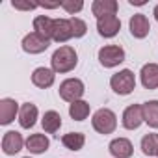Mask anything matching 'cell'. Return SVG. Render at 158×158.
Here are the masks:
<instances>
[{
	"label": "cell",
	"instance_id": "9a60e30c",
	"mask_svg": "<svg viewBox=\"0 0 158 158\" xmlns=\"http://www.w3.org/2000/svg\"><path fill=\"white\" fill-rule=\"evenodd\" d=\"M73 37V26L69 19H54V34L52 39L56 43H65Z\"/></svg>",
	"mask_w": 158,
	"mask_h": 158
},
{
	"label": "cell",
	"instance_id": "e0dca14e",
	"mask_svg": "<svg viewBox=\"0 0 158 158\" xmlns=\"http://www.w3.org/2000/svg\"><path fill=\"white\" fill-rule=\"evenodd\" d=\"M37 119V106L32 102H24L19 110V125L23 128H32Z\"/></svg>",
	"mask_w": 158,
	"mask_h": 158
},
{
	"label": "cell",
	"instance_id": "4dcf8cb0",
	"mask_svg": "<svg viewBox=\"0 0 158 158\" xmlns=\"http://www.w3.org/2000/svg\"><path fill=\"white\" fill-rule=\"evenodd\" d=\"M24 158H30V156H24Z\"/></svg>",
	"mask_w": 158,
	"mask_h": 158
},
{
	"label": "cell",
	"instance_id": "52a82bcc",
	"mask_svg": "<svg viewBox=\"0 0 158 158\" xmlns=\"http://www.w3.org/2000/svg\"><path fill=\"white\" fill-rule=\"evenodd\" d=\"M143 108L139 104H130L128 108H125L123 112V127L127 130H136L139 128V125L143 123Z\"/></svg>",
	"mask_w": 158,
	"mask_h": 158
},
{
	"label": "cell",
	"instance_id": "ba28073f",
	"mask_svg": "<svg viewBox=\"0 0 158 158\" xmlns=\"http://www.w3.org/2000/svg\"><path fill=\"white\" fill-rule=\"evenodd\" d=\"M119 30H121V21L115 15L97 19V32H99V35L110 39V37H115L119 34Z\"/></svg>",
	"mask_w": 158,
	"mask_h": 158
},
{
	"label": "cell",
	"instance_id": "ffe728a7",
	"mask_svg": "<svg viewBox=\"0 0 158 158\" xmlns=\"http://www.w3.org/2000/svg\"><path fill=\"white\" fill-rule=\"evenodd\" d=\"M41 125H43V130H45V132L54 134V132H58L60 127H61V115H60L56 110H48V112H45V115H43V119H41Z\"/></svg>",
	"mask_w": 158,
	"mask_h": 158
},
{
	"label": "cell",
	"instance_id": "30bf717a",
	"mask_svg": "<svg viewBox=\"0 0 158 158\" xmlns=\"http://www.w3.org/2000/svg\"><path fill=\"white\" fill-rule=\"evenodd\" d=\"M108 151L114 158H130L132 152H134V147L130 143V139L127 138H115L110 141L108 145Z\"/></svg>",
	"mask_w": 158,
	"mask_h": 158
},
{
	"label": "cell",
	"instance_id": "5bb4252c",
	"mask_svg": "<svg viewBox=\"0 0 158 158\" xmlns=\"http://www.w3.org/2000/svg\"><path fill=\"white\" fill-rule=\"evenodd\" d=\"M19 110L21 108L13 99H10V97L2 99L0 101V125H10L15 119V115L19 114Z\"/></svg>",
	"mask_w": 158,
	"mask_h": 158
},
{
	"label": "cell",
	"instance_id": "7c38bea8",
	"mask_svg": "<svg viewBox=\"0 0 158 158\" xmlns=\"http://www.w3.org/2000/svg\"><path fill=\"white\" fill-rule=\"evenodd\" d=\"M128 28H130V34H132L136 39H143V37L149 35L151 24H149V19H147L143 13H136V15L130 19Z\"/></svg>",
	"mask_w": 158,
	"mask_h": 158
},
{
	"label": "cell",
	"instance_id": "7a4b0ae2",
	"mask_svg": "<svg viewBox=\"0 0 158 158\" xmlns=\"http://www.w3.org/2000/svg\"><path fill=\"white\" fill-rule=\"evenodd\" d=\"M110 86L117 95H130L136 89V76L130 69H123L110 78Z\"/></svg>",
	"mask_w": 158,
	"mask_h": 158
},
{
	"label": "cell",
	"instance_id": "7402d4cb",
	"mask_svg": "<svg viewBox=\"0 0 158 158\" xmlns=\"http://www.w3.org/2000/svg\"><path fill=\"white\" fill-rule=\"evenodd\" d=\"M61 143L69 151H80L84 147V143H86V136L82 132H69V134H65L61 138Z\"/></svg>",
	"mask_w": 158,
	"mask_h": 158
},
{
	"label": "cell",
	"instance_id": "d4e9b609",
	"mask_svg": "<svg viewBox=\"0 0 158 158\" xmlns=\"http://www.w3.org/2000/svg\"><path fill=\"white\" fill-rule=\"evenodd\" d=\"M71 26H73V37H84L86 32H88V24L82 21V19H78V17H71Z\"/></svg>",
	"mask_w": 158,
	"mask_h": 158
},
{
	"label": "cell",
	"instance_id": "cb8c5ba5",
	"mask_svg": "<svg viewBox=\"0 0 158 158\" xmlns=\"http://www.w3.org/2000/svg\"><path fill=\"white\" fill-rule=\"evenodd\" d=\"M69 115L74 121H84L89 115V102H86V101H76V102L69 104Z\"/></svg>",
	"mask_w": 158,
	"mask_h": 158
},
{
	"label": "cell",
	"instance_id": "9c48e42d",
	"mask_svg": "<svg viewBox=\"0 0 158 158\" xmlns=\"http://www.w3.org/2000/svg\"><path fill=\"white\" fill-rule=\"evenodd\" d=\"M24 143H26V141L23 139V136H21L17 130H10V132H6L4 138H2V151H4V154L13 156V154H17V152L23 149Z\"/></svg>",
	"mask_w": 158,
	"mask_h": 158
},
{
	"label": "cell",
	"instance_id": "3957f363",
	"mask_svg": "<svg viewBox=\"0 0 158 158\" xmlns=\"http://www.w3.org/2000/svg\"><path fill=\"white\" fill-rule=\"evenodd\" d=\"M91 125L99 134H112L117 128V115L110 108H101L93 114Z\"/></svg>",
	"mask_w": 158,
	"mask_h": 158
},
{
	"label": "cell",
	"instance_id": "603a6c76",
	"mask_svg": "<svg viewBox=\"0 0 158 158\" xmlns=\"http://www.w3.org/2000/svg\"><path fill=\"white\" fill-rule=\"evenodd\" d=\"M141 151L145 156H158V134H145L141 138Z\"/></svg>",
	"mask_w": 158,
	"mask_h": 158
},
{
	"label": "cell",
	"instance_id": "d6986e66",
	"mask_svg": "<svg viewBox=\"0 0 158 158\" xmlns=\"http://www.w3.org/2000/svg\"><path fill=\"white\" fill-rule=\"evenodd\" d=\"M48 145H50V141L45 134H32L26 139V149L34 154H43L48 149Z\"/></svg>",
	"mask_w": 158,
	"mask_h": 158
},
{
	"label": "cell",
	"instance_id": "2e32d148",
	"mask_svg": "<svg viewBox=\"0 0 158 158\" xmlns=\"http://www.w3.org/2000/svg\"><path fill=\"white\" fill-rule=\"evenodd\" d=\"M117 2L115 0H95L91 4V11L97 19H102V17H110V15H115L117 13Z\"/></svg>",
	"mask_w": 158,
	"mask_h": 158
},
{
	"label": "cell",
	"instance_id": "6da1fadb",
	"mask_svg": "<svg viewBox=\"0 0 158 158\" xmlns=\"http://www.w3.org/2000/svg\"><path fill=\"white\" fill-rule=\"evenodd\" d=\"M78 63V54L73 47H60L58 50H54L52 58H50V65H52V71L54 73H69L76 67Z\"/></svg>",
	"mask_w": 158,
	"mask_h": 158
},
{
	"label": "cell",
	"instance_id": "484cf974",
	"mask_svg": "<svg viewBox=\"0 0 158 158\" xmlns=\"http://www.w3.org/2000/svg\"><path fill=\"white\" fill-rule=\"evenodd\" d=\"M61 8H63L69 15H74V13H78V11H82L84 2H82V0H61Z\"/></svg>",
	"mask_w": 158,
	"mask_h": 158
},
{
	"label": "cell",
	"instance_id": "8fae6325",
	"mask_svg": "<svg viewBox=\"0 0 158 158\" xmlns=\"http://www.w3.org/2000/svg\"><path fill=\"white\" fill-rule=\"evenodd\" d=\"M139 78L145 89H158V63H145L139 71Z\"/></svg>",
	"mask_w": 158,
	"mask_h": 158
},
{
	"label": "cell",
	"instance_id": "4fadbf2b",
	"mask_svg": "<svg viewBox=\"0 0 158 158\" xmlns=\"http://www.w3.org/2000/svg\"><path fill=\"white\" fill-rule=\"evenodd\" d=\"M56 80V73L52 69H47V67H37L34 73H32V82L34 86L41 88V89H47L54 84Z\"/></svg>",
	"mask_w": 158,
	"mask_h": 158
},
{
	"label": "cell",
	"instance_id": "ac0fdd59",
	"mask_svg": "<svg viewBox=\"0 0 158 158\" xmlns=\"http://www.w3.org/2000/svg\"><path fill=\"white\" fill-rule=\"evenodd\" d=\"M34 32L47 37V39H52V34H54V19L47 17V15H37L34 19Z\"/></svg>",
	"mask_w": 158,
	"mask_h": 158
},
{
	"label": "cell",
	"instance_id": "5b68a950",
	"mask_svg": "<svg viewBox=\"0 0 158 158\" xmlns=\"http://www.w3.org/2000/svg\"><path fill=\"white\" fill-rule=\"evenodd\" d=\"M99 61L102 67H115L125 61V50L119 45H106L99 50Z\"/></svg>",
	"mask_w": 158,
	"mask_h": 158
},
{
	"label": "cell",
	"instance_id": "83f0119b",
	"mask_svg": "<svg viewBox=\"0 0 158 158\" xmlns=\"http://www.w3.org/2000/svg\"><path fill=\"white\" fill-rule=\"evenodd\" d=\"M37 6H41V8H47V10H54V8L61 6V2H60V0H58V2H37Z\"/></svg>",
	"mask_w": 158,
	"mask_h": 158
},
{
	"label": "cell",
	"instance_id": "44dd1931",
	"mask_svg": "<svg viewBox=\"0 0 158 158\" xmlns=\"http://www.w3.org/2000/svg\"><path fill=\"white\" fill-rule=\"evenodd\" d=\"M143 108V119L151 128H158V101H147L141 104Z\"/></svg>",
	"mask_w": 158,
	"mask_h": 158
},
{
	"label": "cell",
	"instance_id": "f546056e",
	"mask_svg": "<svg viewBox=\"0 0 158 158\" xmlns=\"http://www.w3.org/2000/svg\"><path fill=\"white\" fill-rule=\"evenodd\" d=\"M152 15H154V19H156V23H158V4H156V8H154V11H152Z\"/></svg>",
	"mask_w": 158,
	"mask_h": 158
},
{
	"label": "cell",
	"instance_id": "8992f818",
	"mask_svg": "<svg viewBox=\"0 0 158 158\" xmlns=\"http://www.w3.org/2000/svg\"><path fill=\"white\" fill-rule=\"evenodd\" d=\"M48 45H50V39H47L35 32L24 35V39H23V50L28 54H41L48 48Z\"/></svg>",
	"mask_w": 158,
	"mask_h": 158
},
{
	"label": "cell",
	"instance_id": "277c9868",
	"mask_svg": "<svg viewBox=\"0 0 158 158\" xmlns=\"http://www.w3.org/2000/svg\"><path fill=\"white\" fill-rule=\"evenodd\" d=\"M84 91H86V88L80 78H67V80H63L60 84V97L71 104L76 101H82Z\"/></svg>",
	"mask_w": 158,
	"mask_h": 158
},
{
	"label": "cell",
	"instance_id": "4316f807",
	"mask_svg": "<svg viewBox=\"0 0 158 158\" xmlns=\"http://www.w3.org/2000/svg\"><path fill=\"white\" fill-rule=\"evenodd\" d=\"M11 6L15 10H23V11H30V10H35L37 8V2H19V0H13Z\"/></svg>",
	"mask_w": 158,
	"mask_h": 158
},
{
	"label": "cell",
	"instance_id": "f1b7e54d",
	"mask_svg": "<svg viewBox=\"0 0 158 158\" xmlns=\"http://www.w3.org/2000/svg\"><path fill=\"white\" fill-rule=\"evenodd\" d=\"M128 2H130L132 6H143V4H145V0H128Z\"/></svg>",
	"mask_w": 158,
	"mask_h": 158
}]
</instances>
